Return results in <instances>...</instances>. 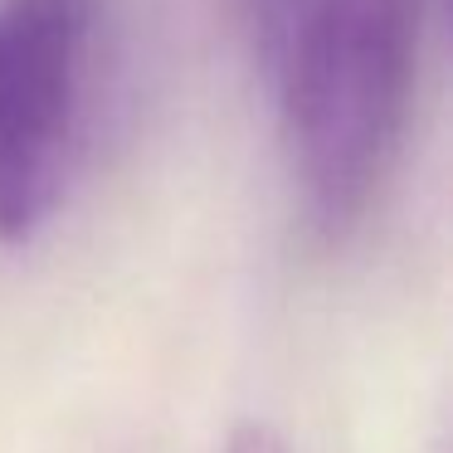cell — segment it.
Masks as SVG:
<instances>
[{"instance_id":"obj_1","label":"cell","mask_w":453,"mask_h":453,"mask_svg":"<svg viewBox=\"0 0 453 453\" xmlns=\"http://www.w3.org/2000/svg\"><path fill=\"white\" fill-rule=\"evenodd\" d=\"M429 0H297L273 59L307 219L346 239L371 210L404 137Z\"/></svg>"},{"instance_id":"obj_3","label":"cell","mask_w":453,"mask_h":453,"mask_svg":"<svg viewBox=\"0 0 453 453\" xmlns=\"http://www.w3.org/2000/svg\"><path fill=\"white\" fill-rule=\"evenodd\" d=\"M288 0H244V15H249V30H254V44L273 50L278 40V25H283Z\"/></svg>"},{"instance_id":"obj_4","label":"cell","mask_w":453,"mask_h":453,"mask_svg":"<svg viewBox=\"0 0 453 453\" xmlns=\"http://www.w3.org/2000/svg\"><path fill=\"white\" fill-rule=\"evenodd\" d=\"M225 453H288V449H283V439H278L268 424H244V429L229 434Z\"/></svg>"},{"instance_id":"obj_2","label":"cell","mask_w":453,"mask_h":453,"mask_svg":"<svg viewBox=\"0 0 453 453\" xmlns=\"http://www.w3.org/2000/svg\"><path fill=\"white\" fill-rule=\"evenodd\" d=\"M93 0L0 5V239H30L59 200L79 127Z\"/></svg>"}]
</instances>
